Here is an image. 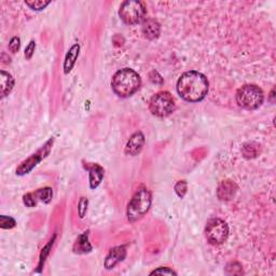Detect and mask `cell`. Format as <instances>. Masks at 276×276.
I'll use <instances>...</instances> for the list:
<instances>
[{"mask_svg":"<svg viewBox=\"0 0 276 276\" xmlns=\"http://www.w3.org/2000/svg\"><path fill=\"white\" fill-rule=\"evenodd\" d=\"M208 89L207 78L195 70L183 72L177 81V92L182 100L189 103H199L204 100Z\"/></svg>","mask_w":276,"mask_h":276,"instance_id":"1","label":"cell"},{"mask_svg":"<svg viewBox=\"0 0 276 276\" xmlns=\"http://www.w3.org/2000/svg\"><path fill=\"white\" fill-rule=\"evenodd\" d=\"M141 79L137 72L131 68L118 70L111 80V88L122 98L132 96L140 88Z\"/></svg>","mask_w":276,"mask_h":276,"instance_id":"2","label":"cell"},{"mask_svg":"<svg viewBox=\"0 0 276 276\" xmlns=\"http://www.w3.org/2000/svg\"><path fill=\"white\" fill-rule=\"evenodd\" d=\"M151 203H152V198H151L149 190L147 188L138 189L128 205V219L131 222H135L141 219L148 213Z\"/></svg>","mask_w":276,"mask_h":276,"instance_id":"3","label":"cell"},{"mask_svg":"<svg viewBox=\"0 0 276 276\" xmlns=\"http://www.w3.org/2000/svg\"><path fill=\"white\" fill-rule=\"evenodd\" d=\"M236 103L240 107L247 110L258 109L265 100L262 90L255 84H245L236 92Z\"/></svg>","mask_w":276,"mask_h":276,"instance_id":"4","label":"cell"},{"mask_svg":"<svg viewBox=\"0 0 276 276\" xmlns=\"http://www.w3.org/2000/svg\"><path fill=\"white\" fill-rule=\"evenodd\" d=\"M150 113L155 117L164 118L175 110V100L173 95L167 91H162L154 94L149 102Z\"/></svg>","mask_w":276,"mask_h":276,"instance_id":"5","label":"cell"},{"mask_svg":"<svg viewBox=\"0 0 276 276\" xmlns=\"http://www.w3.org/2000/svg\"><path fill=\"white\" fill-rule=\"evenodd\" d=\"M119 15L126 24L136 25L146 19V9L140 1L127 0L120 5Z\"/></svg>","mask_w":276,"mask_h":276,"instance_id":"6","label":"cell"},{"mask_svg":"<svg viewBox=\"0 0 276 276\" xmlns=\"http://www.w3.org/2000/svg\"><path fill=\"white\" fill-rule=\"evenodd\" d=\"M206 240L212 245H221L228 240L229 227L225 220L220 218L210 219L205 227Z\"/></svg>","mask_w":276,"mask_h":276,"instance_id":"7","label":"cell"},{"mask_svg":"<svg viewBox=\"0 0 276 276\" xmlns=\"http://www.w3.org/2000/svg\"><path fill=\"white\" fill-rule=\"evenodd\" d=\"M53 142H54V139L53 138H51V139L45 142L44 146H42L40 149H39L36 153L31 154L28 159L23 161L21 163V165L17 167L16 174L17 175L28 174L39 162H40L42 159H44V157L50 153L51 148H52V146H53Z\"/></svg>","mask_w":276,"mask_h":276,"instance_id":"8","label":"cell"},{"mask_svg":"<svg viewBox=\"0 0 276 276\" xmlns=\"http://www.w3.org/2000/svg\"><path fill=\"white\" fill-rule=\"evenodd\" d=\"M127 257V248L126 246H117L111 248L106 259H105L104 266L107 270H111L117 265H119Z\"/></svg>","mask_w":276,"mask_h":276,"instance_id":"9","label":"cell"},{"mask_svg":"<svg viewBox=\"0 0 276 276\" xmlns=\"http://www.w3.org/2000/svg\"><path fill=\"white\" fill-rule=\"evenodd\" d=\"M85 168L89 172V180H90V187L91 189H96L101 185L103 181L105 170L96 163H88V165H85Z\"/></svg>","mask_w":276,"mask_h":276,"instance_id":"10","label":"cell"},{"mask_svg":"<svg viewBox=\"0 0 276 276\" xmlns=\"http://www.w3.org/2000/svg\"><path fill=\"white\" fill-rule=\"evenodd\" d=\"M236 191H238V186L235 182L230 179L222 180L217 189V196L221 201H230L234 198Z\"/></svg>","mask_w":276,"mask_h":276,"instance_id":"11","label":"cell"},{"mask_svg":"<svg viewBox=\"0 0 276 276\" xmlns=\"http://www.w3.org/2000/svg\"><path fill=\"white\" fill-rule=\"evenodd\" d=\"M144 144V136L141 132H136L131 136L129 139L127 146H126V153L131 156H135L138 153H140V151L143 148Z\"/></svg>","mask_w":276,"mask_h":276,"instance_id":"12","label":"cell"},{"mask_svg":"<svg viewBox=\"0 0 276 276\" xmlns=\"http://www.w3.org/2000/svg\"><path fill=\"white\" fill-rule=\"evenodd\" d=\"M142 34L147 39H150V40H154L161 34V26L157 23V21L153 18H146L142 22Z\"/></svg>","mask_w":276,"mask_h":276,"instance_id":"13","label":"cell"},{"mask_svg":"<svg viewBox=\"0 0 276 276\" xmlns=\"http://www.w3.org/2000/svg\"><path fill=\"white\" fill-rule=\"evenodd\" d=\"M79 51H80V45H79L78 43L72 45V47L68 50L67 54H66V57H65L64 67H63L64 68V72L66 75L69 74V72L71 71V69L74 68L77 58L79 56Z\"/></svg>","mask_w":276,"mask_h":276,"instance_id":"14","label":"cell"},{"mask_svg":"<svg viewBox=\"0 0 276 276\" xmlns=\"http://www.w3.org/2000/svg\"><path fill=\"white\" fill-rule=\"evenodd\" d=\"M13 87H14V78L8 72L1 70L0 72V94H1V98L9 95Z\"/></svg>","mask_w":276,"mask_h":276,"instance_id":"15","label":"cell"},{"mask_svg":"<svg viewBox=\"0 0 276 276\" xmlns=\"http://www.w3.org/2000/svg\"><path fill=\"white\" fill-rule=\"evenodd\" d=\"M92 251V245L89 242V231L84 232L81 235H79L77 239L75 245H74V252L77 254H87Z\"/></svg>","mask_w":276,"mask_h":276,"instance_id":"16","label":"cell"},{"mask_svg":"<svg viewBox=\"0 0 276 276\" xmlns=\"http://www.w3.org/2000/svg\"><path fill=\"white\" fill-rule=\"evenodd\" d=\"M37 201H41L43 203H50L52 198H53V190L51 188H42L39 189L34 193Z\"/></svg>","mask_w":276,"mask_h":276,"instance_id":"17","label":"cell"},{"mask_svg":"<svg viewBox=\"0 0 276 276\" xmlns=\"http://www.w3.org/2000/svg\"><path fill=\"white\" fill-rule=\"evenodd\" d=\"M26 5H28L31 10L41 11L47 8L51 1H44V0H26Z\"/></svg>","mask_w":276,"mask_h":276,"instance_id":"18","label":"cell"},{"mask_svg":"<svg viewBox=\"0 0 276 276\" xmlns=\"http://www.w3.org/2000/svg\"><path fill=\"white\" fill-rule=\"evenodd\" d=\"M16 225L15 220L12 218V217H8V216H0V227L2 229H12L14 228Z\"/></svg>","mask_w":276,"mask_h":276,"instance_id":"19","label":"cell"},{"mask_svg":"<svg viewBox=\"0 0 276 276\" xmlns=\"http://www.w3.org/2000/svg\"><path fill=\"white\" fill-rule=\"evenodd\" d=\"M187 190H188V183L186 180H180L175 185V192L181 199L186 195Z\"/></svg>","mask_w":276,"mask_h":276,"instance_id":"20","label":"cell"},{"mask_svg":"<svg viewBox=\"0 0 276 276\" xmlns=\"http://www.w3.org/2000/svg\"><path fill=\"white\" fill-rule=\"evenodd\" d=\"M253 142L251 143V147L252 148H249L248 146V143L245 144L244 148H243V154H244L245 157H255V156H257L258 154V146L257 144H256V147H253Z\"/></svg>","mask_w":276,"mask_h":276,"instance_id":"21","label":"cell"},{"mask_svg":"<svg viewBox=\"0 0 276 276\" xmlns=\"http://www.w3.org/2000/svg\"><path fill=\"white\" fill-rule=\"evenodd\" d=\"M88 205H89L88 199L81 198L80 201H79L78 213H79V217H80V218H84L85 214H87V212H88Z\"/></svg>","mask_w":276,"mask_h":276,"instance_id":"22","label":"cell"},{"mask_svg":"<svg viewBox=\"0 0 276 276\" xmlns=\"http://www.w3.org/2000/svg\"><path fill=\"white\" fill-rule=\"evenodd\" d=\"M24 204L27 207H35L37 205V199L34 193H27L23 196Z\"/></svg>","mask_w":276,"mask_h":276,"instance_id":"23","label":"cell"},{"mask_svg":"<svg viewBox=\"0 0 276 276\" xmlns=\"http://www.w3.org/2000/svg\"><path fill=\"white\" fill-rule=\"evenodd\" d=\"M19 47H21V40H19V38L13 37L9 43L10 52H12V53H16V52L19 50Z\"/></svg>","mask_w":276,"mask_h":276,"instance_id":"24","label":"cell"},{"mask_svg":"<svg viewBox=\"0 0 276 276\" xmlns=\"http://www.w3.org/2000/svg\"><path fill=\"white\" fill-rule=\"evenodd\" d=\"M35 49H36V42L34 40H31L27 47H26L25 49V58L26 60H30V58L32 57V55H34V52H35Z\"/></svg>","mask_w":276,"mask_h":276,"instance_id":"25","label":"cell"},{"mask_svg":"<svg viewBox=\"0 0 276 276\" xmlns=\"http://www.w3.org/2000/svg\"><path fill=\"white\" fill-rule=\"evenodd\" d=\"M151 275H154V274H167V275H177V273L172 270V269H169V268H159V269H156V270L152 271L150 273Z\"/></svg>","mask_w":276,"mask_h":276,"instance_id":"26","label":"cell"}]
</instances>
